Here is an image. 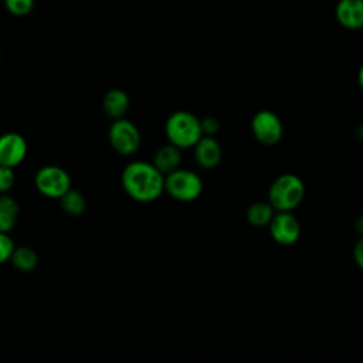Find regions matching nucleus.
Wrapping results in <instances>:
<instances>
[{"label": "nucleus", "mask_w": 363, "mask_h": 363, "mask_svg": "<svg viewBox=\"0 0 363 363\" xmlns=\"http://www.w3.org/2000/svg\"><path fill=\"white\" fill-rule=\"evenodd\" d=\"M121 183L136 201H153L164 191V176L149 162H129L121 174Z\"/></svg>", "instance_id": "nucleus-1"}, {"label": "nucleus", "mask_w": 363, "mask_h": 363, "mask_svg": "<svg viewBox=\"0 0 363 363\" xmlns=\"http://www.w3.org/2000/svg\"><path fill=\"white\" fill-rule=\"evenodd\" d=\"M303 196L305 184L302 179L292 173H284L271 183L268 203L275 213H291L302 203Z\"/></svg>", "instance_id": "nucleus-2"}, {"label": "nucleus", "mask_w": 363, "mask_h": 363, "mask_svg": "<svg viewBox=\"0 0 363 363\" xmlns=\"http://www.w3.org/2000/svg\"><path fill=\"white\" fill-rule=\"evenodd\" d=\"M164 133L169 143L177 149L194 147L203 138L200 119L189 111H176L170 113L164 123Z\"/></svg>", "instance_id": "nucleus-3"}, {"label": "nucleus", "mask_w": 363, "mask_h": 363, "mask_svg": "<svg viewBox=\"0 0 363 363\" xmlns=\"http://www.w3.org/2000/svg\"><path fill=\"white\" fill-rule=\"evenodd\" d=\"M164 191L177 201H193L203 191L201 177L187 169H177L164 176Z\"/></svg>", "instance_id": "nucleus-4"}, {"label": "nucleus", "mask_w": 363, "mask_h": 363, "mask_svg": "<svg viewBox=\"0 0 363 363\" xmlns=\"http://www.w3.org/2000/svg\"><path fill=\"white\" fill-rule=\"evenodd\" d=\"M37 190L48 199H61L71 189V177L57 164H44L34 174Z\"/></svg>", "instance_id": "nucleus-5"}, {"label": "nucleus", "mask_w": 363, "mask_h": 363, "mask_svg": "<svg viewBox=\"0 0 363 363\" xmlns=\"http://www.w3.org/2000/svg\"><path fill=\"white\" fill-rule=\"evenodd\" d=\"M108 139L113 150L125 156L133 155L140 146V132L138 126L126 118L112 121L108 129Z\"/></svg>", "instance_id": "nucleus-6"}, {"label": "nucleus", "mask_w": 363, "mask_h": 363, "mask_svg": "<svg viewBox=\"0 0 363 363\" xmlns=\"http://www.w3.org/2000/svg\"><path fill=\"white\" fill-rule=\"evenodd\" d=\"M251 132L261 145L272 146L281 140L284 128L279 116L275 112L262 109L252 116Z\"/></svg>", "instance_id": "nucleus-7"}, {"label": "nucleus", "mask_w": 363, "mask_h": 363, "mask_svg": "<svg viewBox=\"0 0 363 363\" xmlns=\"http://www.w3.org/2000/svg\"><path fill=\"white\" fill-rule=\"evenodd\" d=\"M28 145L18 132L0 133V166L14 169L27 156Z\"/></svg>", "instance_id": "nucleus-8"}, {"label": "nucleus", "mask_w": 363, "mask_h": 363, "mask_svg": "<svg viewBox=\"0 0 363 363\" xmlns=\"http://www.w3.org/2000/svg\"><path fill=\"white\" fill-rule=\"evenodd\" d=\"M272 240L281 245H292L301 235V225L291 213H275L268 224Z\"/></svg>", "instance_id": "nucleus-9"}, {"label": "nucleus", "mask_w": 363, "mask_h": 363, "mask_svg": "<svg viewBox=\"0 0 363 363\" xmlns=\"http://www.w3.org/2000/svg\"><path fill=\"white\" fill-rule=\"evenodd\" d=\"M339 24L347 30L363 28V0H342L335 10Z\"/></svg>", "instance_id": "nucleus-10"}, {"label": "nucleus", "mask_w": 363, "mask_h": 363, "mask_svg": "<svg viewBox=\"0 0 363 363\" xmlns=\"http://www.w3.org/2000/svg\"><path fill=\"white\" fill-rule=\"evenodd\" d=\"M194 159L199 166L203 169H213L221 160V146L211 136H203L193 147Z\"/></svg>", "instance_id": "nucleus-11"}, {"label": "nucleus", "mask_w": 363, "mask_h": 363, "mask_svg": "<svg viewBox=\"0 0 363 363\" xmlns=\"http://www.w3.org/2000/svg\"><path fill=\"white\" fill-rule=\"evenodd\" d=\"M129 95L121 88H112L105 92L102 98V109L112 121L125 118L129 109Z\"/></svg>", "instance_id": "nucleus-12"}, {"label": "nucleus", "mask_w": 363, "mask_h": 363, "mask_svg": "<svg viewBox=\"0 0 363 363\" xmlns=\"http://www.w3.org/2000/svg\"><path fill=\"white\" fill-rule=\"evenodd\" d=\"M180 162H182V153L180 149H177L176 146L167 143L160 146L155 156H153V162L152 164L163 174L167 176L170 173H173L174 170L180 169Z\"/></svg>", "instance_id": "nucleus-13"}, {"label": "nucleus", "mask_w": 363, "mask_h": 363, "mask_svg": "<svg viewBox=\"0 0 363 363\" xmlns=\"http://www.w3.org/2000/svg\"><path fill=\"white\" fill-rule=\"evenodd\" d=\"M10 261L13 264V267L16 269H18L20 272H30L37 267L38 255L31 247L18 245L14 248Z\"/></svg>", "instance_id": "nucleus-14"}, {"label": "nucleus", "mask_w": 363, "mask_h": 363, "mask_svg": "<svg viewBox=\"0 0 363 363\" xmlns=\"http://www.w3.org/2000/svg\"><path fill=\"white\" fill-rule=\"evenodd\" d=\"M275 216V210L268 201H255L247 210V220L254 227H265Z\"/></svg>", "instance_id": "nucleus-15"}, {"label": "nucleus", "mask_w": 363, "mask_h": 363, "mask_svg": "<svg viewBox=\"0 0 363 363\" xmlns=\"http://www.w3.org/2000/svg\"><path fill=\"white\" fill-rule=\"evenodd\" d=\"M60 203L62 210L72 217L81 216L86 208V200L84 194L79 190L72 187L60 199Z\"/></svg>", "instance_id": "nucleus-16"}, {"label": "nucleus", "mask_w": 363, "mask_h": 363, "mask_svg": "<svg viewBox=\"0 0 363 363\" xmlns=\"http://www.w3.org/2000/svg\"><path fill=\"white\" fill-rule=\"evenodd\" d=\"M4 7L10 14L20 17L31 13V10L34 9V1L33 0H6Z\"/></svg>", "instance_id": "nucleus-17"}, {"label": "nucleus", "mask_w": 363, "mask_h": 363, "mask_svg": "<svg viewBox=\"0 0 363 363\" xmlns=\"http://www.w3.org/2000/svg\"><path fill=\"white\" fill-rule=\"evenodd\" d=\"M14 248H16V244L11 240V237L9 234L0 233V265L10 261Z\"/></svg>", "instance_id": "nucleus-18"}, {"label": "nucleus", "mask_w": 363, "mask_h": 363, "mask_svg": "<svg viewBox=\"0 0 363 363\" xmlns=\"http://www.w3.org/2000/svg\"><path fill=\"white\" fill-rule=\"evenodd\" d=\"M16 182V174L14 169L0 166V194H6Z\"/></svg>", "instance_id": "nucleus-19"}, {"label": "nucleus", "mask_w": 363, "mask_h": 363, "mask_svg": "<svg viewBox=\"0 0 363 363\" xmlns=\"http://www.w3.org/2000/svg\"><path fill=\"white\" fill-rule=\"evenodd\" d=\"M16 218L17 214L7 210H0V233L9 234L16 225Z\"/></svg>", "instance_id": "nucleus-20"}, {"label": "nucleus", "mask_w": 363, "mask_h": 363, "mask_svg": "<svg viewBox=\"0 0 363 363\" xmlns=\"http://www.w3.org/2000/svg\"><path fill=\"white\" fill-rule=\"evenodd\" d=\"M200 126H201L203 136H211L213 138V135L217 133V130L220 129V122L213 116H207L204 119H200Z\"/></svg>", "instance_id": "nucleus-21"}, {"label": "nucleus", "mask_w": 363, "mask_h": 363, "mask_svg": "<svg viewBox=\"0 0 363 363\" xmlns=\"http://www.w3.org/2000/svg\"><path fill=\"white\" fill-rule=\"evenodd\" d=\"M353 259L356 262V265L363 269V235L356 241L354 247H353Z\"/></svg>", "instance_id": "nucleus-22"}, {"label": "nucleus", "mask_w": 363, "mask_h": 363, "mask_svg": "<svg viewBox=\"0 0 363 363\" xmlns=\"http://www.w3.org/2000/svg\"><path fill=\"white\" fill-rule=\"evenodd\" d=\"M357 79H359V85H360V88L363 89V64H362V67H360V69H359Z\"/></svg>", "instance_id": "nucleus-23"}, {"label": "nucleus", "mask_w": 363, "mask_h": 363, "mask_svg": "<svg viewBox=\"0 0 363 363\" xmlns=\"http://www.w3.org/2000/svg\"><path fill=\"white\" fill-rule=\"evenodd\" d=\"M0 58H1V51H0Z\"/></svg>", "instance_id": "nucleus-24"}]
</instances>
